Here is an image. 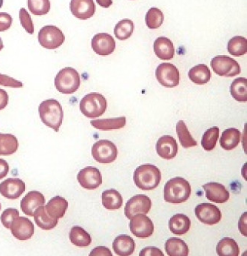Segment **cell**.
Returning <instances> with one entry per match:
<instances>
[{"instance_id":"1","label":"cell","mask_w":247,"mask_h":256,"mask_svg":"<svg viewBox=\"0 0 247 256\" xmlns=\"http://www.w3.org/2000/svg\"><path fill=\"white\" fill-rule=\"evenodd\" d=\"M192 194V187L186 179L176 177L166 182L164 187V200L170 204L186 202Z\"/></svg>"},{"instance_id":"2","label":"cell","mask_w":247,"mask_h":256,"mask_svg":"<svg viewBox=\"0 0 247 256\" xmlns=\"http://www.w3.org/2000/svg\"><path fill=\"white\" fill-rule=\"evenodd\" d=\"M40 118L46 126L58 132L64 119L62 105L56 99H48L40 104Z\"/></svg>"},{"instance_id":"3","label":"cell","mask_w":247,"mask_h":256,"mask_svg":"<svg viewBox=\"0 0 247 256\" xmlns=\"http://www.w3.org/2000/svg\"><path fill=\"white\" fill-rule=\"evenodd\" d=\"M161 178V172L158 167L152 164H144L134 170L133 180L140 190H152L158 187Z\"/></svg>"},{"instance_id":"4","label":"cell","mask_w":247,"mask_h":256,"mask_svg":"<svg viewBox=\"0 0 247 256\" xmlns=\"http://www.w3.org/2000/svg\"><path fill=\"white\" fill-rule=\"evenodd\" d=\"M56 90L62 94H74L80 86V76L73 68L60 70L54 79Z\"/></svg>"},{"instance_id":"5","label":"cell","mask_w":247,"mask_h":256,"mask_svg":"<svg viewBox=\"0 0 247 256\" xmlns=\"http://www.w3.org/2000/svg\"><path fill=\"white\" fill-rule=\"evenodd\" d=\"M108 102L104 96L99 93H90L82 98L80 103V109L84 116L88 118H97L106 112Z\"/></svg>"},{"instance_id":"6","label":"cell","mask_w":247,"mask_h":256,"mask_svg":"<svg viewBox=\"0 0 247 256\" xmlns=\"http://www.w3.org/2000/svg\"><path fill=\"white\" fill-rule=\"evenodd\" d=\"M38 40L44 48L54 50L59 48L64 42L65 36L62 30L57 26L47 25L40 30Z\"/></svg>"},{"instance_id":"7","label":"cell","mask_w":247,"mask_h":256,"mask_svg":"<svg viewBox=\"0 0 247 256\" xmlns=\"http://www.w3.org/2000/svg\"><path fill=\"white\" fill-rule=\"evenodd\" d=\"M92 155L100 164H112L118 158V148L110 140H100L93 144Z\"/></svg>"},{"instance_id":"8","label":"cell","mask_w":247,"mask_h":256,"mask_svg":"<svg viewBox=\"0 0 247 256\" xmlns=\"http://www.w3.org/2000/svg\"><path fill=\"white\" fill-rule=\"evenodd\" d=\"M211 66L217 75L226 78H233L241 72L239 64L228 56H216L212 59Z\"/></svg>"},{"instance_id":"9","label":"cell","mask_w":247,"mask_h":256,"mask_svg":"<svg viewBox=\"0 0 247 256\" xmlns=\"http://www.w3.org/2000/svg\"><path fill=\"white\" fill-rule=\"evenodd\" d=\"M155 74L158 82L166 88H174L180 84V71L172 64H161L156 68Z\"/></svg>"},{"instance_id":"10","label":"cell","mask_w":247,"mask_h":256,"mask_svg":"<svg viewBox=\"0 0 247 256\" xmlns=\"http://www.w3.org/2000/svg\"><path fill=\"white\" fill-rule=\"evenodd\" d=\"M130 228L132 233L136 238H150L154 232V226L150 220L144 214H137L130 218Z\"/></svg>"},{"instance_id":"11","label":"cell","mask_w":247,"mask_h":256,"mask_svg":"<svg viewBox=\"0 0 247 256\" xmlns=\"http://www.w3.org/2000/svg\"><path fill=\"white\" fill-rule=\"evenodd\" d=\"M198 220L207 226H214L220 222L222 218L221 210L211 204H201L194 210Z\"/></svg>"},{"instance_id":"12","label":"cell","mask_w":247,"mask_h":256,"mask_svg":"<svg viewBox=\"0 0 247 256\" xmlns=\"http://www.w3.org/2000/svg\"><path fill=\"white\" fill-rule=\"evenodd\" d=\"M152 206V200L144 194H138L128 200L126 204L124 213L130 219L137 214H148Z\"/></svg>"},{"instance_id":"13","label":"cell","mask_w":247,"mask_h":256,"mask_svg":"<svg viewBox=\"0 0 247 256\" xmlns=\"http://www.w3.org/2000/svg\"><path fill=\"white\" fill-rule=\"evenodd\" d=\"M93 51L100 56L112 54L116 48V42L113 36L106 32L96 34L92 40Z\"/></svg>"},{"instance_id":"14","label":"cell","mask_w":247,"mask_h":256,"mask_svg":"<svg viewBox=\"0 0 247 256\" xmlns=\"http://www.w3.org/2000/svg\"><path fill=\"white\" fill-rule=\"evenodd\" d=\"M78 180L84 188L94 190L102 184V176L96 167L87 166L79 172Z\"/></svg>"},{"instance_id":"15","label":"cell","mask_w":247,"mask_h":256,"mask_svg":"<svg viewBox=\"0 0 247 256\" xmlns=\"http://www.w3.org/2000/svg\"><path fill=\"white\" fill-rule=\"evenodd\" d=\"M12 234L19 240H28L34 234V226L28 218L18 216L12 224Z\"/></svg>"},{"instance_id":"16","label":"cell","mask_w":247,"mask_h":256,"mask_svg":"<svg viewBox=\"0 0 247 256\" xmlns=\"http://www.w3.org/2000/svg\"><path fill=\"white\" fill-rule=\"evenodd\" d=\"M26 190L24 182L19 178H8L0 184V194L10 200H16Z\"/></svg>"},{"instance_id":"17","label":"cell","mask_w":247,"mask_h":256,"mask_svg":"<svg viewBox=\"0 0 247 256\" xmlns=\"http://www.w3.org/2000/svg\"><path fill=\"white\" fill-rule=\"evenodd\" d=\"M70 10L76 18L87 20L94 16L96 6L93 0H72Z\"/></svg>"},{"instance_id":"18","label":"cell","mask_w":247,"mask_h":256,"mask_svg":"<svg viewBox=\"0 0 247 256\" xmlns=\"http://www.w3.org/2000/svg\"><path fill=\"white\" fill-rule=\"evenodd\" d=\"M156 150L158 154L162 159H174L178 154V143L172 136H162L156 142Z\"/></svg>"},{"instance_id":"19","label":"cell","mask_w":247,"mask_h":256,"mask_svg":"<svg viewBox=\"0 0 247 256\" xmlns=\"http://www.w3.org/2000/svg\"><path fill=\"white\" fill-rule=\"evenodd\" d=\"M206 196L216 204H224L230 198V193L223 184L218 182H208L202 186Z\"/></svg>"},{"instance_id":"20","label":"cell","mask_w":247,"mask_h":256,"mask_svg":"<svg viewBox=\"0 0 247 256\" xmlns=\"http://www.w3.org/2000/svg\"><path fill=\"white\" fill-rule=\"evenodd\" d=\"M46 199L42 193L36 190L29 192L20 201V208L25 214L34 216V212L38 207L45 206Z\"/></svg>"},{"instance_id":"21","label":"cell","mask_w":247,"mask_h":256,"mask_svg":"<svg viewBox=\"0 0 247 256\" xmlns=\"http://www.w3.org/2000/svg\"><path fill=\"white\" fill-rule=\"evenodd\" d=\"M155 54L161 60H171L174 56V47L172 42L165 36L158 38L154 44Z\"/></svg>"},{"instance_id":"22","label":"cell","mask_w":247,"mask_h":256,"mask_svg":"<svg viewBox=\"0 0 247 256\" xmlns=\"http://www.w3.org/2000/svg\"><path fill=\"white\" fill-rule=\"evenodd\" d=\"M136 242L128 235L121 234L116 236L113 242V250L118 256H130L134 252Z\"/></svg>"},{"instance_id":"23","label":"cell","mask_w":247,"mask_h":256,"mask_svg":"<svg viewBox=\"0 0 247 256\" xmlns=\"http://www.w3.org/2000/svg\"><path fill=\"white\" fill-rule=\"evenodd\" d=\"M192 226L190 218L184 214H176L168 221V228L176 235H184L189 232Z\"/></svg>"},{"instance_id":"24","label":"cell","mask_w":247,"mask_h":256,"mask_svg":"<svg viewBox=\"0 0 247 256\" xmlns=\"http://www.w3.org/2000/svg\"><path fill=\"white\" fill-rule=\"evenodd\" d=\"M45 207L46 212L50 217L62 218L64 216L68 210V202L64 198L56 196L52 198Z\"/></svg>"},{"instance_id":"25","label":"cell","mask_w":247,"mask_h":256,"mask_svg":"<svg viewBox=\"0 0 247 256\" xmlns=\"http://www.w3.org/2000/svg\"><path fill=\"white\" fill-rule=\"evenodd\" d=\"M34 217V221L38 224V227L40 228L42 230H52L57 226L58 222V219L48 216L44 206H41L35 210Z\"/></svg>"},{"instance_id":"26","label":"cell","mask_w":247,"mask_h":256,"mask_svg":"<svg viewBox=\"0 0 247 256\" xmlns=\"http://www.w3.org/2000/svg\"><path fill=\"white\" fill-rule=\"evenodd\" d=\"M241 132L238 128H230L224 130L220 139L221 147L226 150H232L239 145Z\"/></svg>"},{"instance_id":"27","label":"cell","mask_w":247,"mask_h":256,"mask_svg":"<svg viewBox=\"0 0 247 256\" xmlns=\"http://www.w3.org/2000/svg\"><path fill=\"white\" fill-rule=\"evenodd\" d=\"M212 74L210 68L206 64H198L189 70L188 78L196 85H204L210 82Z\"/></svg>"},{"instance_id":"28","label":"cell","mask_w":247,"mask_h":256,"mask_svg":"<svg viewBox=\"0 0 247 256\" xmlns=\"http://www.w3.org/2000/svg\"><path fill=\"white\" fill-rule=\"evenodd\" d=\"M126 119L125 116L112 118V119H100L92 120L91 125L97 130L102 131H110L113 130H120L125 127Z\"/></svg>"},{"instance_id":"29","label":"cell","mask_w":247,"mask_h":256,"mask_svg":"<svg viewBox=\"0 0 247 256\" xmlns=\"http://www.w3.org/2000/svg\"><path fill=\"white\" fill-rule=\"evenodd\" d=\"M165 250L170 256H188L189 254V248L186 242L177 238L167 240Z\"/></svg>"},{"instance_id":"30","label":"cell","mask_w":247,"mask_h":256,"mask_svg":"<svg viewBox=\"0 0 247 256\" xmlns=\"http://www.w3.org/2000/svg\"><path fill=\"white\" fill-rule=\"evenodd\" d=\"M122 204L124 199L122 195L115 189L104 190L102 193V204L105 208L108 210H119L122 207Z\"/></svg>"},{"instance_id":"31","label":"cell","mask_w":247,"mask_h":256,"mask_svg":"<svg viewBox=\"0 0 247 256\" xmlns=\"http://www.w3.org/2000/svg\"><path fill=\"white\" fill-rule=\"evenodd\" d=\"M18 148V140L12 134L0 133V156H10Z\"/></svg>"},{"instance_id":"32","label":"cell","mask_w":247,"mask_h":256,"mask_svg":"<svg viewBox=\"0 0 247 256\" xmlns=\"http://www.w3.org/2000/svg\"><path fill=\"white\" fill-rule=\"evenodd\" d=\"M70 240L78 247L88 246L92 244L90 234L80 226H74L70 232Z\"/></svg>"},{"instance_id":"33","label":"cell","mask_w":247,"mask_h":256,"mask_svg":"<svg viewBox=\"0 0 247 256\" xmlns=\"http://www.w3.org/2000/svg\"><path fill=\"white\" fill-rule=\"evenodd\" d=\"M216 252L220 256H238L240 248L234 240L224 238L217 244Z\"/></svg>"},{"instance_id":"34","label":"cell","mask_w":247,"mask_h":256,"mask_svg":"<svg viewBox=\"0 0 247 256\" xmlns=\"http://www.w3.org/2000/svg\"><path fill=\"white\" fill-rule=\"evenodd\" d=\"M176 132L178 134L180 143L184 148L196 147L198 142L192 137L186 122L183 120L178 121L176 124Z\"/></svg>"},{"instance_id":"35","label":"cell","mask_w":247,"mask_h":256,"mask_svg":"<svg viewBox=\"0 0 247 256\" xmlns=\"http://www.w3.org/2000/svg\"><path fill=\"white\" fill-rule=\"evenodd\" d=\"M232 97L240 102H247V80L244 78H236L230 87Z\"/></svg>"},{"instance_id":"36","label":"cell","mask_w":247,"mask_h":256,"mask_svg":"<svg viewBox=\"0 0 247 256\" xmlns=\"http://www.w3.org/2000/svg\"><path fill=\"white\" fill-rule=\"evenodd\" d=\"M134 29V24L130 19H124L116 24L114 28V35L120 40H126L131 38Z\"/></svg>"},{"instance_id":"37","label":"cell","mask_w":247,"mask_h":256,"mask_svg":"<svg viewBox=\"0 0 247 256\" xmlns=\"http://www.w3.org/2000/svg\"><path fill=\"white\" fill-rule=\"evenodd\" d=\"M220 137V128L214 126L208 128L202 136L201 145L206 152H211L215 149Z\"/></svg>"},{"instance_id":"38","label":"cell","mask_w":247,"mask_h":256,"mask_svg":"<svg viewBox=\"0 0 247 256\" xmlns=\"http://www.w3.org/2000/svg\"><path fill=\"white\" fill-rule=\"evenodd\" d=\"M228 51L232 56H244L247 52V40L244 36H234L228 44Z\"/></svg>"},{"instance_id":"39","label":"cell","mask_w":247,"mask_h":256,"mask_svg":"<svg viewBox=\"0 0 247 256\" xmlns=\"http://www.w3.org/2000/svg\"><path fill=\"white\" fill-rule=\"evenodd\" d=\"M164 16L159 8H150L146 16V22L148 28L150 29H158L164 23Z\"/></svg>"},{"instance_id":"40","label":"cell","mask_w":247,"mask_h":256,"mask_svg":"<svg viewBox=\"0 0 247 256\" xmlns=\"http://www.w3.org/2000/svg\"><path fill=\"white\" fill-rule=\"evenodd\" d=\"M28 6L34 16H45L50 12L51 8L50 0H28Z\"/></svg>"},{"instance_id":"41","label":"cell","mask_w":247,"mask_h":256,"mask_svg":"<svg viewBox=\"0 0 247 256\" xmlns=\"http://www.w3.org/2000/svg\"><path fill=\"white\" fill-rule=\"evenodd\" d=\"M19 18H20V24L24 29L29 34H34V25L32 18L28 12L25 8H22L19 12Z\"/></svg>"},{"instance_id":"42","label":"cell","mask_w":247,"mask_h":256,"mask_svg":"<svg viewBox=\"0 0 247 256\" xmlns=\"http://www.w3.org/2000/svg\"><path fill=\"white\" fill-rule=\"evenodd\" d=\"M19 216V212L16 208H10L6 210L1 216V222L4 227L10 229L14 218Z\"/></svg>"},{"instance_id":"43","label":"cell","mask_w":247,"mask_h":256,"mask_svg":"<svg viewBox=\"0 0 247 256\" xmlns=\"http://www.w3.org/2000/svg\"><path fill=\"white\" fill-rule=\"evenodd\" d=\"M0 86H4L10 88H22L23 84L11 76L0 74Z\"/></svg>"},{"instance_id":"44","label":"cell","mask_w":247,"mask_h":256,"mask_svg":"<svg viewBox=\"0 0 247 256\" xmlns=\"http://www.w3.org/2000/svg\"><path fill=\"white\" fill-rule=\"evenodd\" d=\"M12 18L6 12H0V32H4L11 28Z\"/></svg>"},{"instance_id":"45","label":"cell","mask_w":247,"mask_h":256,"mask_svg":"<svg viewBox=\"0 0 247 256\" xmlns=\"http://www.w3.org/2000/svg\"><path fill=\"white\" fill-rule=\"evenodd\" d=\"M140 256H164V253L160 248L154 246L146 247L140 251Z\"/></svg>"},{"instance_id":"46","label":"cell","mask_w":247,"mask_h":256,"mask_svg":"<svg viewBox=\"0 0 247 256\" xmlns=\"http://www.w3.org/2000/svg\"><path fill=\"white\" fill-rule=\"evenodd\" d=\"M113 256L108 247L98 246L90 252V256Z\"/></svg>"},{"instance_id":"47","label":"cell","mask_w":247,"mask_h":256,"mask_svg":"<svg viewBox=\"0 0 247 256\" xmlns=\"http://www.w3.org/2000/svg\"><path fill=\"white\" fill-rule=\"evenodd\" d=\"M247 212H244L241 216L240 219L239 220V224H238V228L240 233L244 235V236H247Z\"/></svg>"},{"instance_id":"48","label":"cell","mask_w":247,"mask_h":256,"mask_svg":"<svg viewBox=\"0 0 247 256\" xmlns=\"http://www.w3.org/2000/svg\"><path fill=\"white\" fill-rule=\"evenodd\" d=\"M8 100H10V97H8V93L5 90L0 88V110L6 108L8 104Z\"/></svg>"},{"instance_id":"49","label":"cell","mask_w":247,"mask_h":256,"mask_svg":"<svg viewBox=\"0 0 247 256\" xmlns=\"http://www.w3.org/2000/svg\"><path fill=\"white\" fill-rule=\"evenodd\" d=\"M10 172V166L5 160L0 159V180L4 178Z\"/></svg>"},{"instance_id":"50","label":"cell","mask_w":247,"mask_h":256,"mask_svg":"<svg viewBox=\"0 0 247 256\" xmlns=\"http://www.w3.org/2000/svg\"><path fill=\"white\" fill-rule=\"evenodd\" d=\"M96 2L100 6L105 8H109L113 4L112 0H96Z\"/></svg>"},{"instance_id":"51","label":"cell","mask_w":247,"mask_h":256,"mask_svg":"<svg viewBox=\"0 0 247 256\" xmlns=\"http://www.w3.org/2000/svg\"><path fill=\"white\" fill-rule=\"evenodd\" d=\"M4 48V42H2V38H0V52H1V50H2V48Z\"/></svg>"},{"instance_id":"52","label":"cell","mask_w":247,"mask_h":256,"mask_svg":"<svg viewBox=\"0 0 247 256\" xmlns=\"http://www.w3.org/2000/svg\"><path fill=\"white\" fill-rule=\"evenodd\" d=\"M4 6V0H0V8H2Z\"/></svg>"},{"instance_id":"53","label":"cell","mask_w":247,"mask_h":256,"mask_svg":"<svg viewBox=\"0 0 247 256\" xmlns=\"http://www.w3.org/2000/svg\"><path fill=\"white\" fill-rule=\"evenodd\" d=\"M1 208H2V207H1V202H0V211H1Z\"/></svg>"}]
</instances>
